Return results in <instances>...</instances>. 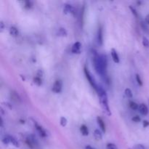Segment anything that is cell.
<instances>
[{
	"label": "cell",
	"mask_w": 149,
	"mask_h": 149,
	"mask_svg": "<svg viewBox=\"0 0 149 149\" xmlns=\"http://www.w3.org/2000/svg\"><path fill=\"white\" fill-rule=\"evenodd\" d=\"M93 65L96 73L100 77H103L105 80L107 77V58L104 55H99L95 50H93Z\"/></svg>",
	"instance_id": "6da1fadb"
},
{
	"label": "cell",
	"mask_w": 149,
	"mask_h": 149,
	"mask_svg": "<svg viewBox=\"0 0 149 149\" xmlns=\"http://www.w3.org/2000/svg\"><path fill=\"white\" fill-rule=\"evenodd\" d=\"M96 91H97V94H98L100 106H101L102 109H103V113H104L106 116H111V112L110 108H109V100H108V96L106 91L100 87H97Z\"/></svg>",
	"instance_id": "7a4b0ae2"
},
{
	"label": "cell",
	"mask_w": 149,
	"mask_h": 149,
	"mask_svg": "<svg viewBox=\"0 0 149 149\" xmlns=\"http://www.w3.org/2000/svg\"><path fill=\"white\" fill-rule=\"evenodd\" d=\"M24 141L25 143H26V145H27L31 149H33L36 147V146L37 145V141H36V138L32 135H27V136L25 138Z\"/></svg>",
	"instance_id": "3957f363"
},
{
	"label": "cell",
	"mask_w": 149,
	"mask_h": 149,
	"mask_svg": "<svg viewBox=\"0 0 149 149\" xmlns=\"http://www.w3.org/2000/svg\"><path fill=\"white\" fill-rule=\"evenodd\" d=\"M84 74H85L86 78H87V79L88 80L89 83H90V84H91V86L93 87V88L95 89V90H97V84H96L94 78H93V76H92L91 73H90V71H89L88 68H87V66H84Z\"/></svg>",
	"instance_id": "277c9868"
},
{
	"label": "cell",
	"mask_w": 149,
	"mask_h": 149,
	"mask_svg": "<svg viewBox=\"0 0 149 149\" xmlns=\"http://www.w3.org/2000/svg\"><path fill=\"white\" fill-rule=\"evenodd\" d=\"M62 88H63V82L61 80L58 79L56 80L55 81V83L52 85V92H54L55 93H61L62 91Z\"/></svg>",
	"instance_id": "5b68a950"
},
{
	"label": "cell",
	"mask_w": 149,
	"mask_h": 149,
	"mask_svg": "<svg viewBox=\"0 0 149 149\" xmlns=\"http://www.w3.org/2000/svg\"><path fill=\"white\" fill-rule=\"evenodd\" d=\"M33 123H34L35 128L36 129L37 132H39V134L40 135V136L42 137V138H46V137H47L46 130H45L44 129V128L42 127V126H40V125H38V124L36 123V122H33Z\"/></svg>",
	"instance_id": "8992f818"
},
{
	"label": "cell",
	"mask_w": 149,
	"mask_h": 149,
	"mask_svg": "<svg viewBox=\"0 0 149 149\" xmlns=\"http://www.w3.org/2000/svg\"><path fill=\"white\" fill-rule=\"evenodd\" d=\"M97 43L99 45H103V29L101 26H99L97 29Z\"/></svg>",
	"instance_id": "52a82bcc"
},
{
	"label": "cell",
	"mask_w": 149,
	"mask_h": 149,
	"mask_svg": "<svg viewBox=\"0 0 149 149\" xmlns=\"http://www.w3.org/2000/svg\"><path fill=\"white\" fill-rule=\"evenodd\" d=\"M81 44L79 42H77L73 45L71 47V52L74 54H79L81 52Z\"/></svg>",
	"instance_id": "ba28073f"
},
{
	"label": "cell",
	"mask_w": 149,
	"mask_h": 149,
	"mask_svg": "<svg viewBox=\"0 0 149 149\" xmlns=\"http://www.w3.org/2000/svg\"><path fill=\"white\" fill-rule=\"evenodd\" d=\"M63 12L65 14H68V13H71V14L74 15L75 14V9L73 7L71 4H65L64 5Z\"/></svg>",
	"instance_id": "9c48e42d"
},
{
	"label": "cell",
	"mask_w": 149,
	"mask_h": 149,
	"mask_svg": "<svg viewBox=\"0 0 149 149\" xmlns=\"http://www.w3.org/2000/svg\"><path fill=\"white\" fill-rule=\"evenodd\" d=\"M111 58L112 59H113V62H114L115 63H119L120 60H119V55H118L117 52H116V50L114 48H112V49H111Z\"/></svg>",
	"instance_id": "30bf717a"
},
{
	"label": "cell",
	"mask_w": 149,
	"mask_h": 149,
	"mask_svg": "<svg viewBox=\"0 0 149 149\" xmlns=\"http://www.w3.org/2000/svg\"><path fill=\"white\" fill-rule=\"evenodd\" d=\"M138 111H139L140 113H141L143 116H146L148 113V109L147 107V106L144 103H141L139 105V108H138Z\"/></svg>",
	"instance_id": "8fae6325"
},
{
	"label": "cell",
	"mask_w": 149,
	"mask_h": 149,
	"mask_svg": "<svg viewBox=\"0 0 149 149\" xmlns=\"http://www.w3.org/2000/svg\"><path fill=\"white\" fill-rule=\"evenodd\" d=\"M97 125H98V126L100 127V130H101V131L103 132H106V125H105V122L103 120V119H102L101 117H100V116H97Z\"/></svg>",
	"instance_id": "7c38bea8"
},
{
	"label": "cell",
	"mask_w": 149,
	"mask_h": 149,
	"mask_svg": "<svg viewBox=\"0 0 149 149\" xmlns=\"http://www.w3.org/2000/svg\"><path fill=\"white\" fill-rule=\"evenodd\" d=\"M10 97H11L12 100H13V101L16 102V103L20 101V97H19L18 94H17L16 92L12 91L11 93H10Z\"/></svg>",
	"instance_id": "4fadbf2b"
},
{
	"label": "cell",
	"mask_w": 149,
	"mask_h": 149,
	"mask_svg": "<svg viewBox=\"0 0 149 149\" xmlns=\"http://www.w3.org/2000/svg\"><path fill=\"white\" fill-rule=\"evenodd\" d=\"M10 34L12 36H13V37H16V36H18L19 34L18 29L16 27H15V26H12L10 29Z\"/></svg>",
	"instance_id": "5bb4252c"
},
{
	"label": "cell",
	"mask_w": 149,
	"mask_h": 149,
	"mask_svg": "<svg viewBox=\"0 0 149 149\" xmlns=\"http://www.w3.org/2000/svg\"><path fill=\"white\" fill-rule=\"evenodd\" d=\"M80 132L84 136H87L89 135V130L87 127L85 125H82L80 127Z\"/></svg>",
	"instance_id": "9a60e30c"
},
{
	"label": "cell",
	"mask_w": 149,
	"mask_h": 149,
	"mask_svg": "<svg viewBox=\"0 0 149 149\" xmlns=\"http://www.w3.org/2000/svg\"><path fill=\"white\" fill-rule=\"evenodd\" d=\"M93 135H94V138H95V140H97V141H101L102 138H103V135H102L101 132H100L99 130H95L94 131Z\"/></svg>",
	"instance_id": "2e32d148"
},
{
	"label": "cell",
	"mask_w": 149,
	"mask_h": 149,
	"mask_svg": "<svg viewBox=\"0 0 149 149\" xmlns=\"http://www.w3.org/2000/svg\"><path fill=\"white\" fill-rule=\"evenodd\" d=\"M10 143L13 144V145L15 147H16V148L20 147V143H19V142L17 141V140L16 139V138H15L13 136H11V135H10Z\"/></svg>",
	"instance_id": "e0dca14e"
},
{
	"label": "cell",
	"mask_w": 149,
	"mask_h": 149,
	"mask_svg": "<svg viewBox=\"0 0 149 149\" xmlns=\"http://www.w3.org/2000/svg\"><path fill=\"white\" fill-rule=\"evenodd\" d=\"M67 34H68V33H67L66 30H65L64 28H60V29H58V36L64 37V36H67Z\"/></svg>",
	"instance_id": "ac0fdd59"
},
{
	"label": "cell",
	"mask_w": 149,
	"mask_h": 149,
	"mask_svg": "<svg viewBox=\"0 0 149 149\" xmlns=\"http://www.w3.org/2000/svg\"><path fill=\"white\" fill-rule=\"evenodd\" d=\"M33 83H34L36 86H39H39H41L42 84V78H40V77H35L34 78H33Z\"/></svg>",
	"instance_id": "d6986e66"
},
{
	"label": "cell",
	"mask_w": 149,
	"mask_h": 149,
	"mask_svg": "<svg viewBox=\"0 0 149 149\" xmlns=\"http://www.w3.org/2000/svg\"><path fill=\"white\" fill-rule=\"evenodd\" d=\"M2 143L5 146L9 145V144L10 143V135H5V136L2 138Z\"/></svg>",
	"instance_id": "ffe728a7"
},
{
	"label": "cell",
	"mask_w": 149,
	"mask_h": 149,
	"mask_svg": "<svg viewBox=\"0 0 149 149\" xmlns=\"http://www.w3.org/2000/svg\"><path fill=\"white\" fill-rule=\"evenodd\" d=\"M129 106L132 110H137V109H138V108H139V105H138L134 101H130Z\"/></svg>",
	"instance_id": "44dd1931"
},
{
	"label": "cell",
	"mask_w": 149,
	"mask_h": 149,
	"mask_svg": "<svg viewBox=\"0 0 149 149\" xmlns=\"http://www.w3.org/2000/svg\"><path fill=\"white\" fill-rule=\"evenodd\" d=\"M125 95H126L127 97H129V98H132V92L130 88L125 89Z\"/></svg>",
	"instance_id": "7402d4cb"
},
{
	"label": "cell",
	"mask_w": 149,
	"mask_h": 149,
	"mask_svg": "<svg viewBox=\"0 0 149 149\" xmlns=\"http://www.w3.org/2000/svg\"><path fill=\"white\" fill-rule=\"evenodd\" d=\"M60 123H61V125L62 127H65L67 125V123H68V121H67V119L65 117H62L61 118V120H60Z\"/></svg>",
	"instance_id": "603a6c76"
},
{
	"label": "cell",
	"mask_w": 149,
	"mask_h": 149,
	"mask_svg": "<svg viewBox=\"0 0 149 149\" xmlns=\"http://www.w3.org/2000/svg\"><path fill=\"white\" fill-rule=\"evenodd\" d=\"M143 45L146 47H149V41L146 37H143Z\"/></svg>",
	"instance_id": "cb8c5ba5"
},
{
	"label": "cell",
	"mask_w": 149,
	"mask_h": 149,
	"mask_svg": "<svg viewBox=\"0 0 149 149\" xmlns=\"http://www.w3.org/2000/svg\"><path fill=\"white\" fill-rule=\"evenodd\" d=\"M106 149H119L114 143H108L106 146Z\"/></svg>",
	"instance_id": "d4e9b609"
},
{
	"label": "cell",
	"mask_w": 149,
	"mask_h": 149,
	"mask_svg": "<svg viewBox=\"0 0 149 149\" xmlns=\"http://www.w3.org/2000/svg\"><path fill=\"white\" fill-rule=\"evenodd\" d=\"M136 81L140 86H143L142 79H141V77H140L139 74H137L136 75Z\"/></svg>",
	"instance_id": "484cf974"
},
{
	"label": "cell",
	"mask_w": 149,
	"mask_h": 149,
	"mask_svg": "<svg viewBox=\"0 0 149 149\" xmlns=\"http://www.w3.org/2000/svg\"><path fill=\"white\" fill-rule=\"evenodd\" d=\"M24 3H25L24 7H26V9H30L31 7H32V3L31 2V1H24Z\"/></svg>",
	"instance_id": "4316f807"
},
{
	"label": "cell",
	"mask_w": 149,
	"mask_h": 149,
	"mask_svg": "<svg viewBox=\"0 0 149 149\" xmlns=\"http://www.w3.org/2000/svg\"><path fill=\"white\" fill-rule=\"evenodd\" d=\"M132 149H146V148L142 144H138V145H135Z\"/></svg>",
	"instance_id": "83f0119b"
},
{
	"label": "cell",
	"mask_w": 149,
	"mask_h": 149,
	"mask_svg": "<svg viewBox=\"0 0 149 149\" xmlns=\"http://www.w3.org/2000/svg\"><path fill=\"white\" fill-rule=\"evenodd\" d=\"M132 120L134 122H141V118H140V116H135L132 118Z\"/></svg>",
	"instance_id": "f1b7e54d"
},
{
	"label": "cell",
	"mask_w": 149,
	"mask_h": 149,
	"mask_svg": "<svg viewBox=\"0 0 149 149\" xmlns=\"http://www.w3.org/2000/svg\"><path fill=\"white\" fill-rule=\"evenodd\" d=\"M130 10H132V14H133L135 16V17H138V13H137V12H136V10H135V8H133V7H131V6H130Z\"/></svg>",
	"instance_id": "f546056e"
},
{
	"label": "cell",
	"mask_w": 149,
	"mask_h": 149,
	"mask_svg": "<svg viewBox=\"0 0 149 149\" xmlns=\"http://www.w3.org/2000/svg\"><path fill=\"white\" fill-rule=\"evenodd\" d=\"M43 71H42V70H39L37 72V75H36V77H40V78H42V77H43Z\"/></svg>",
	"instance_id": "4dcf8cb0"
},
{
	"label": "cell",
	"mask_w": 149,
	"mask_h": 149,
	"mask_svg": "<svg viewBox=\"0 0 149 149\" xmlns=\"http://www.w3.org/2000/svg\"><path fill=\"white\" fill-rule=\"evenodd\" d=\"M143 127H147L149 126V122L148 121H146V120H144L143 122Z\"/></svg>",
	"instance_id": "1f68e13d"
},
{
	"label": "cell",
	"mask_w": 149,
	"mask_h": 149,
	"mask_svg": "<svg viewBox=\"0 0 149 149\" xmlns=\"http://www.w3.org/2000/svg\"><path fill=\"white\" fill-rule=\"evenodd\" d=\"M0 29H1V31H3V29H4V23H3L2 21H1V23H0Z\"/></svg>",
	"instance_id": "d6a6232c"
},
{
	"label": "cell",
	"mask_w": 149,
	"mask_h": 149,
	"mask_svg": "<svg viewBox=\"0 0 149 149\" xmlns=\"http://www.w3.org/2000/svg\"><path fill=\"white\" fill-rule=\"evenodd\" d=\"M146 23L149 24V14L147 15L146 17Z\"/></svg>",
	"instance_id": "836d02e7"
},
{
	"label": "cell",
	"mask_w": 149,
	"mask_h": 149,
	"mask_svg": "<svg viewBox=\"0 0 149 149\" xmlns=\"http://www.w3.org/2000/svg\"><path fill=\"white\" fill-rule=\"evenodd\" d=\"M85 149H95V148H93V147H92L91 146H85Z\"/></svg>",
	"instance_id": "e575fe53"
}]
</instances>
